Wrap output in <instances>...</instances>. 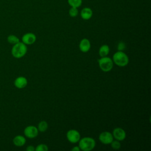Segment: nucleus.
I'll return each instance as SVG.
<instances>
[{
    "label": "nucleus",
    "instance_id": "nucleus-1",
    "mask_svg": "<svg viewBox=\"0 0 151 151\" xmlns=\"http://www.w3.org/2000/svg\"><path fill=\"white\" fill-rule=\"evenodd\" d=\"M27 52V45L22 42H19L14 45L11 49V54L15 58L23 57Z\"/></svg>",
    "mask_w": 151,
    "mask_h": 151
},
{
    "label": "nucleus",
    "instance_id": "nucleus-2",
    "mask_svg": "<svg viewBox=\"0 0 151 151\" xmlns=\"http://www.w3.org/2000/svg\"><path fill=\"white\" fill-rule=\"evenodd\" d=\"M78 142V147L83 151L92 150L96 146L95 140L91 137H84L80 138Z\"/></svg>",
    "mask_w": 151,
    "mask_h": 151
},
{
    "label": "nucleus",
    "instance_id": "nucleus-3",
    "mask_svg": "<svg viewBox=\"0 0 151 151\" xmlns=\"http://www.w3.org/2000/svg\"><path fill=\"white\" fill-rule=\"evenodd\" d=\"M113 61L119 67H125L129 63V59L127 55L122 51H117L113 56Z\"/></svg>",
    "mask_w": 151,
    "mask_h": 151
},
{
    "label": "nucleus",
    "instance_id": "nucleus-4",
    "mask_svg": "<svg viewBox=\"0 0 151 151\" xmlns=\"http://www.w3.org/2000/svg\"><path fill=\"white\" fill-rule=\"evenodd\" d=\"M98 63L100 68L104 72L111 71L113 67V60L107 56L101 57L98 60Z\"/></svg>",
    "mask_w": 151,
    "mask_h": 151
},
{
    "label": "nucleus",
    "instance_id": "nucleus-5",
    "mask_svg": "<svg viewBox=\"0 0 151 151\" xmlns=\"http://www.w3.org/2000/svg\"><path fill=\"white\" fill-rule=\"evenodd\" d=\"M67 140L71 143H77L81 138L80 133L75 129H70L66 133Z\"/></svg>",
    "mask_w": 151,
    "mask_h": 151
},
{
    "label": "nucleus",
    "instance_id": "nucleus-6",
    "mask_svg": "<svg viewBox=\"0 0 151 151\" xmlns=\"http://www.w3.org/2000/svg\"><path fill=\"white\" fill-rule=\"evenodd\" d=\"M24 134L28 139H34L38 136V130L35 126L29 125L24 129Z\"/></svg>",
    "mask_w": 151,
    "mask_h": 151
},
{
    "label": "nucleus",
    "instance_id": "nucleus-7",
    "mask_svg": "<svg viewBox=\"0 0 151 151\" xmlns=\"http://www.w3.org/2000/svg\"><path fill=\"white\" fill-rule=\"evenodd\" d=\"M99 139L100 142L104 145L110 144L113 140V136L111 133L105 131L101 132L99 136Z\"/></svg>",
    "mask_w": 151,
    "mask_h": 151
},
{
    "label": "nucleus",
    "instance_id": "nucleus-8",
    "mask_svg": "<svg viewBox=\"0 0 151 151\" xmlns=\"http://www.w3.org/2000/svg\"><path fill=\"white\" fill-rule=\"evenodd\" d=\"M113 138L119 141H123L126 137V133L124 129L121 127H116L113 129L112 133Z\"/></svg>",
    "mask_w": 151,
    "mask_h": 151
},
{
    "label": "nucleus",
    "instance_id": "nucleus-9",
    "mask_svg": "<svg viewBox=\"0 0 151 151\" xmlns=\"http://www.w3.org/2000/svg\"><path fill=\"white\" fill-rule=\"evenodd\" d=\"M37 40L36 35L32 32H27L22 37V42L26 45L33 44Z\"/></svg>",
    "mask_w": 151,
    "mask_h": 151
},
{
    "label": "nucleus",
    "instance_id": "nucleus-10",
    "mask_svg": "<svg viewBox=\"0 0 151 151\" xmlns=\"http://www.w3.org/2000/svg\"><path fill=\"white\" fill-rule=\"evenodd\" d=\"M14 84L15 87L19 89H21L25 88L27 86L28 84V80L25 77L19 76L15 79Z\"/></svg>",
    "mask_w": 151,
    "mask_h": 151
},
{
    "label": "nucleus",
    "instance_id": "nucleus-11",
    "mask_svg": "<svg viewBox=\"0 0 151 151\" xmlns=\"http://www.w3.org/2000/svg\"><path fill=\"white\" fill-rule=\"evenodd\" d=\"M91 47V44L89 40L87 38H83L81 40L79 44V48L83 52H88Z\"/></svg>",
    "mask_w": 151,
    "mask_h": 151
},
{
    "label": "nucleus",
    "instance_id": "nucleus-12",
    "mask_svg": "<svg viewBox=\"0 0 151 151\" xmlns=\"http://www.w3.org/2000/svg\"><path fill=\"white\" fill-rule=\"evenodd\" d=\"M80 16L84 20H88L93 16V11L88 7L83 8L80 12Z\"/></svg>",
    "mask_w": 151,
    "mask_h": 151
},
{
    "label": "nucleus",
    "instance_id": "nucleus-13",
    "mask_svg": "<svg viewBox=\"0 0 151 151\" xmlns=\"http://www.w3.org/2000/svg\"><path fill=\"white\" fill-rule=\"evenodd\" d=\"M14 145L17 147L23 146L26 143V139L22 135H17L12 140Z\"/></svg>",
    "mask_w": 151,
    "mask_h": 151
},
{
    "label": "nucleus",
    "instance_id": "nucleus-14",
    "mask_svg": "<svg viewBox=\"0 0 151 151\" xmlns=\"http://www.w3.org/2000/svg\"><path fill=\"white\" fill-rule=\"evenodd\" d=\"M109 51H110V48L109 45L106 44H104L100 47L99 50V54L101 57H106L109 54Z\"/></svg>",
    "mask_w": 151,
    "mask_h": 151
},
{
    "label": "nucleus",
    "instance_id": "nucleus-15",
    "mask_svg": "<svg viewBox=\"0 0 151 151\" xmlns=\"http://www.w3.org/2000/svg\"><path fill=\"white\" fill-rule=\"evenodd\" d=\"M48 126L47 122L45 120H42L38 123L37 129H38V131H40L41 132H44L47 130Z\"/></svg>",
    "mask_w": 151,
    "mask_h": 151
},
{
    "label": "nucleus",
    "instance_id": "nucleus-16",
    "mask_svg": "<svg viewBox=\"0 0 151 151\" xmlns=\"http://www.w3.org/2000/svg\"><path fill=\"white\" fill-rule=\"evenodd\" d=\"M7 41L10 44L14 45L19 42V39L17 36L13 35V34H11L9 35H8L7 37Z\"/></svg>",
    "mask_w": 151,
    "mask_h": 151
},
{
    "label": "nucleus",
    "instance_id": "nucleus-17",
    "mask_svg": "<svg viewBox=\"0 0 151 151\" xmlns=\"http://www.w3.org/2000/svg\"><path fill=\"white\" fill-rule=\"evenodd\" d=\"M68 4L71 7L78 8L82 4V0H67Z\"/></svg>",
    "mask_w": 151,
    "mask_h": 151
},
{
    "label": "nucleus",
    "instance_id": "nucleus-18",
    "mask_svg": "<svg viewBox=\"0 0 151 151\" xmlns=\"http://www.w3.org/2000/svg\"><path fill=\"white\" fill-rule=\"evenodd\" d=\"M68 14L71 17H76L78 14V8L75 7H71L68 11Z\"/></svg>",
    "mask_w": 151,
    "mask_h": 151
},
{
    "label": "nucleus",
    "instance_id": "nucleus-19",
    "mask_svg": "<svg viewBox=\"0 0 151 151\" xmlns=\"http://www.w3.org/2000/svg\"><path fill=\"white\" fill-rule=\"evenodd\" d=\"M48 150V147L45 144H40L35 147V151H47Z\"/></svg>",
    "mask_w": 151,
    "mask_h": 151
},
{
    "label": "nucleus",
    "instance_id": "nucleus-20",
    "mask_svg": "<svg viewBox=\"0 0 151 151\" xmlns=\"http://www.w3.org/2000/svg\"><path fill=\"white\" fill-rule=\"evenodd\" d=\"M111 148H113V149L114 150H118L121 147V144L120 143V142L117 140H113L111 143Z\"/></svg>",
    "mask_w": 151,
    "mask_h": 151
},
{
    "label": "nucleus",
    "instance_id": "nucleus-21",
    "mask_svg": "<svg viewBox=\"0 0 151 151\" xmlns=\"http://www.w3.org/2000/svg\"><path fill=\"white\" fill-rule=\"evenodd\" d=\"M126 48V44L123 42H119L117 44V50L118 51H123Z\"/></svg>",
    "mask_w": 151,
    "mask_h": 151
},
{
    "label": "nucleus",
    "instance_id": "nucleus-22",
    "mask_svg": "<svg viewBox=\"0 0 151 151\" xmlns=\"http://www.w3.org/2000/svg\"><path fill=\"white\" fill-rule=\"evenodd\" d=\"M26 150L27 151H35V147L32 145H29L27 147Z\"/></svg>",
    "mask_w": 151,
    "mask_h": 151
},
{
    "label": "nucleus",
    "instance_id": "nucleus-23",
    "mask_svg": "<svg viewBox=\"0 0 151 151\" xmlns=\"http://www.w3.org/2000/svg\"><path fill=\"white\" fill-rule=\"evenodd\" d=\"M71 150L72 151H80V147L78 146H74L73 147L72 149H71Z\"/></svg>",
    "mask_w": 151,
    "mask_h": 151
}]
</instances>
